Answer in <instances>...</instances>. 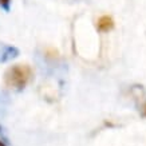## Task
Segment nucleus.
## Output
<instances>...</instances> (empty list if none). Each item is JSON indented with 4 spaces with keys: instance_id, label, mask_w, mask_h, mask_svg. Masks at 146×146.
I'll return each instance as SVG.
<instances>
[{
    "instance_id": "obj_4",
    "label": "nucleus",
    "mask_w": 146,
    "mask_h": 146,
    "mask_svg": "<svg viewBox=\"0 0 146 146\" xmlns=\"http://www.w3.org/2000/svg\"><path fill=\"white\" fill-rule=\"evenodd\" d=\"M9 4H11V0H0V7L5 11L9 9Z\"/></svg>"
},
{
    "instance_id": "obj_1",
    "label": "nucleus",
    "mask_w": 146,
    "mask_h": 146,
    "mask_svg": "<svg viewBox=\"0 0 146 146\" xmlns=\"http://www.w3.org/2000/svg\"><path fill=\"white\" fill-rule=\"evenodd\" d=\"M32 78V70L27 64H15L9 67L4 74V82L7 87L12 90H23Z\"/></svg>"
},
{
    "instance_id": "obj_3",
    "label": "nucleus",
    "mask_w": 146,
    "mask_h": 146,
    "mask_svg": "<svg viewBox=\"0 0 146 146\" xmlns=\"http://www.w3.org/2000/svg\"><path fill=\"white\" fill-rule=\"evenodd\" d=\"M97 28L101 32L110 31V30L114 28V20H113L111 16H107V15L101 16V18L98 19V22H97Z\"/></svg>"
},
{
    "instance_id": "obj_2",
    "label": "nucleus",
    "mask_w": 146,
    "mask_h": 146,
    "mask_svg": "<svg viewBox=\"0 0 146 146\" xmlns=\"http://www.w3.org/2000/svg\"><path fill=\"white\" fill-rule=\"evenodd\" d=\"M18 54H19V50L16 48V47L0 42V63L11 60L12 58L18 56Z\"/></svg>"
},
{
    "instance_id": "obj_5",
    "label": "nucleus",
    "mask_w": 146,
    "mask_h": 146,
    "mask_svg": "<svg viewBox=\"0 0 146 146\" xmlns=\"http://www.w3.org/2000/svg\"><path fill=\"white\" fill-rule=\"evenodd\" d=\"M145 114H146V106H145Z\"/></svg>"
}]
</instances>
